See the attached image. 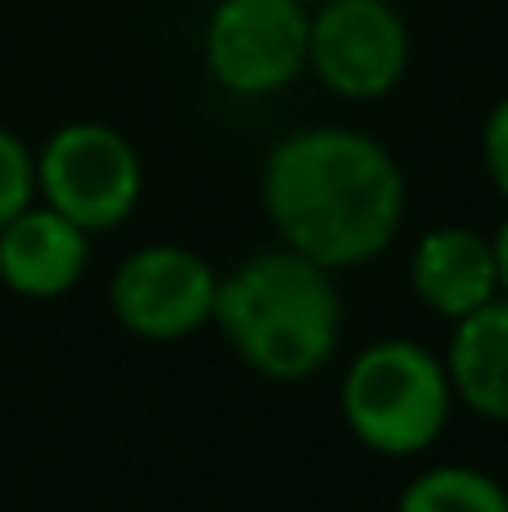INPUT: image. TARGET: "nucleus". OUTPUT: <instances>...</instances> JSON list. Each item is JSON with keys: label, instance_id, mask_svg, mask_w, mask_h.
I'll use <instances>...</instances> for the list:
<instances>
[{"label": "nucleus", "instance_id": "f03ea898", "mask_svg": "<svg viewBox=\"0 0 508 512\" xmlns=\"http://www.w3.org/2000/svg\"><path fill=\"white\" fill-rule=\"evenodd\" d=\"M212 319L234 351L275 382H302L329 364L342 306L329 270L302 252H266L216 283Z\"/></svg>", "mask_w": 508, "mask_h": 512}, {"label": "nucleus", "instance_id": "4468645a", "mask_svg": "<svg viewBox=\"0 0 508 512\" xmlns=\"http://www.w3.org/2000/svg\"><path fill=\"white\" fill-rule=\"evenodd\" d=\"M491 248H495V270H500V288L508 292V221L500 225V234L491 239Z\"/></svg>", "mask_w": 508, "mask_h": 512}, {"label": "nucleus", "instance_id": "9b49d317", "mask_svg": "<svg viewBox=\"0 0 508 512\" xmlns=\"http://www.w3.org/2000/svg\"><path fill=\"white\" fill-rule=\"evenodd\" d=\"M396 512H508V495L486 472L432 468L405 486Z\"/></svg>", "mask_w": 508, "mask_h": 512}, {"label": "nucleus", "instance_id": "ddd939ff", "mask_svg": "<svg viewBox=\"0 0 508 512\" xmlns=\"http://www.w3.org/2000/svg\"><path fill=\"white\" fill-rule=\"evenodd\" d=\"M482 149H486V171H491L495 189L508 198V99H500L486 122V135H482Z\"/></svg>", "mask_w": 508, "mask_h": 512}, {"label": "nucleus", "instance_id": "20e7f679", "mask_svg": "<svg viewBox=\"0 0 508 512\" xmlns=\"http://www.w3.org/2000/svg\"><path fill=\"white\" fill-rule=\"evenodd\" d=\"M140 158L104 122H72L45 140L36 158V189L45 207L63 212L86 234L113 230L140 203Z\"/></svg>", "mask_w": 508, "mask_h": 512}, {"label": "nucleus", "instance_id": "0eeeda50", "mask_svg": "<svg viewBox=\"0 0 508 512\" xmlns=\"http://www.w3.org/2000/svg\"><path fill=\"white\" fill-rule=\"evenodd\" d=\"M216 270L185 248H140L113 274V315L126 333L176 342L212 319Z\"/></svg>", "mask_w": 508, "mask_h": 512}, {"label": "nucleus", "instance_id": "1a4fd4ad", "mask_svg": "<svg viewBox=\"0 0 508 512\" xmlns=\"http://www.w3.org/2000/svg\"><path fill=\"white\" fill-rule=\"evenodd\" d=\"M414 292L423 306H432L446 319H464L500 297V270H495L491 239L464 230V225H441L423 234L410 261Z\"/></svg>", "mask_w": 508, "mask_h": 512}, {"label": "nucleus", "instance_id": "f257e3e1", "mask_svg": "<svg viewBox=\"0 0 508 512\" xmlns=\"http://www.w3.org/2000/svg\"><path fill=\"white\" fill-rule=\"evenodd\" d=\"M266 212L293 252L324 270L374 261L405 216L392 153L347 126H306L266 162Z\"/></svg>", "mask_w": 508, "mask_h": 512}, {"label": "nucleus", "instance_id": "7ed1b4c3", "mask_svg": "<svg viewBox=\"0 0 508 512\" xmlns=\"http://www.w3.org/2000/svg\"><path fill=\"white\" fill-rule=\"evenodd\" d=\"M351 432L378 454H419L450 418V373L428 346L387 337L356 355L342 382Z\"/></svg>", "mask_w": 508, "mask_h": 512}, {"label": "nucleus", "instance_id": "423d86ee", "mask_svg": "<svg viewBox=\"0 0 508 512\" xmlns=\"http://www.w3.org/2000/svg\"><path fill=\"white\" fill-rule=\"evenodd\" d=\"M306 63L342 99H383L410 63L405 18L387 0H320Z\"/></svg>", "mask_w": 508, "mask_h": 512}, {"label": "nucleus", "instance_id": "f8f14e48", "mask_svg": "<svg viewBox=\"0 0 508 512\" xmlns=\"http://www.w3.org/2000/svg\"><path fill=\"white\" fill-rule=\"evenodd\" d=\"M36 194V158L18 135L0 126V230L14 221L23 207H32Z\"/></svg>", "mask_w": 508, "mask_h": 512}, {"label": "nucleus", "instance_id": "2eb2a0df", "mask_svg": "<svg viewBox=\"0 0 508 512\" xmlns=\"http://www.w3.org/2000/svg\"><path fill=\"white\" fill-rule=\"evenodd\" d=\"M306 5H320V0H306Z\"/></svg>", "mask_w": 508, "mask_h": 512}, {"label": "nucleus", "instance_id": "6e6552de", "mask_svg": "<svg viewBox=\"0 0 508 512\" xmlns=\"http://www.w3.org/2000/svg\"><path fill=\"white\" fill-rule=\"evenodd\" d=\"M86 230L54 207H23L0 230V279L18 297H63L86 270Z\"/></svg>", "mask_w": 508, "mask_h": 512}, {"label": "nucleus", "instance_id": "39448f33", "mask_svg": "<svg viewBox=\"0 0 508 512\" xmlns=\"http://www.w3.org/2000/svg\"><path fill=\"white\" fill-rule=\"evenodd\" d=\"M306 0H221L207 18L203 59L234 95H275L306 68Z\"/></svg>", "mask_w": 508, "mask_h": 512}, {"label": "nucleus", "instance_id": "9d476101", "mask_svg": "<svg viewBox=\"0 0 508 512\" xmlns=\"http://www.w3.org/2000/svg\"><path fill=\"white\" fill-rule=\"evenodd\" d=\"M446 373L450 387L477 409V414L508 423V297L486 301L482 310L455 319Z\"/></svg>", "mask_w": 508, "mask_h": 512}]
</instances>
